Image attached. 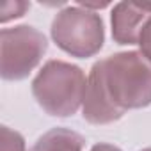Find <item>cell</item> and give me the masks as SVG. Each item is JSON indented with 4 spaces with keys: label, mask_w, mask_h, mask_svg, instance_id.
<instances>
[{
    "label": "cell",
    "mask_w": 151,
    "mask_h": 151,
    "mask_svg": "<svg viewBox=\"0 0 151 151\" xmlns=\"http://www.w3.org/2000/svg\"><path fill=\"white\" fill-rule=\"evenodd\" d=\"M84 137L68 128H52L37 139L29 151H82Z\"/></svg>",
    "instance_id": "6"
},
{
    "label": "cell",
    "mask_w": 151,
    "mask_h": 151,
    "mask_svg": "<svg viewBox=\"0 0 151 151\" xmlns=\"http://www.w3.org/2000/svg\"><path fill=\"white\" fill-rule=\"evenodd\" d=\"M53 43L71 57L87 59L96 55L105 43V27L100 14L82 6H68L52 22Z\"/></svg>",
    "instance_id": "3"
},
{
    "label": "cell",
    "mask_w": 151,
    "mask_h": 151,
    "mask_svg": "<svg viewBox=\"0 0 151 151\" xmlns=\"http://www.w3.org/2000/svg\"><path fill=\"white\" fill-rule=\"evenodd\" d=\"M30 9L29 2H23V0H6L2 4V14H0V22L7 23L11 20L22 18L27 11Z\"/></svg>",
    "instance_id": "8"
},
{
    "label": "cell",
    "mask_w": 151,
    "mask_h": 151,
    "mask_svg": "<svg viewBox=\"0 0 151 151\" xmlns=\"http://www.w3.org/2000/svg\"><path fill=\"white\" fill-rule=\"evenodd\" d=\"M2 64L0 73L7 82L23 80L36 69L48 50V41L43 32L30 25L2 29L0 32Z\"/></svg>",
    "instance_id": "4"
},
{
    "label": "cell",
    "mask_w": 151,
    "mask_h": 151,
    "mask_svg": "<svg viewBox=\"0 0 151 151\" xmlns=\"http://www.w3.org/2000/svg\"><path fill=\"white\" fill-rule=\"evenodd\" d=\"M87 80L84 71L71 62L48 60L32 80L37 105L53 117H69L84 105Z\"/></svg>",
    "instance_id": "2"
},
{
    "label": "cell",
    "mask_w": 151,
    "mask_h": 151,
    "mask_svg": "<svg viewBox=\"0 0 151 151\" xmlns=\"http://www.w3.org/2000/svg\"><path fill=\"white\" fill-rule=\"evenodd\" d=\"M91 151H121V149L117 146H112V144H107V142H100V144L93 146Z\"/></svg>",
    "instance_id": "10"
},
{
    "label": "cell",
    "mask_w": 151,
    "mask_h": 151,
    "mask_svg": "<svg viewBox=\"0 0 151 151\" xmlns=\"http://www.w3.org/2000/svg\"><path fill=\"white\" fill-rule=\"evenodd\" d=\"M139 48H140V53L151 62V18L146 22V25H144L142 30H140V36H139Z\"/></svg>",
    "instance_id": "9"
},
{
    "label": "cell",
    "mask_w": 151,
    "mask_h": 151,
    "mask_svg": "<svg viewBox=\"0 0 151 151\" xmlns=\"http://www.w3.org/2000/svg\"><path fill=\"white\" fill-rule=\"evenodd\" d=\"M0 151H25L23 137L9 126L0 128Z\"/></svg>",
    "instance_id": "7"
},
{
    "label": "cell",
    "mask_w": 151,
    "mask_h": 151,
    "mask_svg": "<svg viewBox=\"0 0 151 151\" xmlns=\"http://www.w3.org/2000/svg\"><path fill=\"white\" fill-rule=\"evenodd\" d=\"M151 18V4L119 2L112 9V39L117 45H139V36Z\"/></svg>",
    "instance_id": "5"
},
{
    "label": "cell",
    "mask_w": 151,
    "mask_h": 151,
    "mask_svg": "<svg viewBox=\"0 0 151 151\" xmlns=\"http://www.w3.org/2000/svg\"><path fill=\"white\" fill-rule=\"evenodd\" d=\"M140 151H151V147H144V149H140Z\"/></svg>",
    "instance_id": "11"
},
{
    "label": "cell",
    "mask_w": 151,
    "mask_h": 151,
    "mask_svg": "<svg viewBox=\"0 0 151 151\" xmlns=\"http://www.w3.org/2000/svg\"><path fill=\"white\" fill-rule=\"evenodd\" d=\"M151 105V62L140 52H119L91 68L82 105L91 124H109Z\"/></svg>",
    "instance_id": "1"
}]
</instances>
